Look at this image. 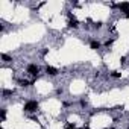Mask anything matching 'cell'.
I'll return each instance as SVG.
<instances>
[{"label": "cell", "mask_w": 129, "mask_h": 129, "mask_svg": "<svg viewBox=\"0 0 129 129\" xmlns=\"http://www.w3.org/2000/svg\"><path fill=\"white\" fill-rule=\"evenodd\" d=\"M2 59H3L5 62H9V61H12V58H11V56H8L6 53H2Z\"/></svg>", "instance_id": "obj_8"}, {"label": "cell", "mask_w": 129, "mask_h": 129, "mask_svg": "<svg viewBox=\"0 0 129 129\" xmlns=\"http://www.w3.org/2000/svg\"><path fill=\"white\" fill-rule=\"evenodd\" d=\"M46 72H47V75H50V76H56V75H58V70H56L55 67H50V66L46 67Z\"/></svg>", "instance_id": "obj_4"}, {"label": "cell", "mask_w": 129, "mask_h": 129, "mask_svg": "<svg viewBox=\"0 0 129 129\" xmlns=\"http://www.w3.org/2000/svg\"><path fill=\"white\" fill-rule=\"evenodd\" d=\"M112 41H114V40H108V41H106V43H105V46H106V47H109V46H111V44H112Z\"/></svg>", "instance_id": "obj_12"}, {"label": "cell", "mask_w": 129, "mask_h": 129, "mask_svg": "<svg viewBox=\"0 0 129 129\" xmlns=\"http://www.w3.org/2000/svg\"><path fill=\"white\" fill-rule=\"evenodd\" d=\"M69 26H70V27H75V29H76V27L79 26L78 20H76V18H75V17L72 15V14H69Z\"/></svg>", "instance_id": "obj_3"}, {"label": "cell", "mask_w": 129, "mask_h": 129, "mask_svg": "<svg viewBox=\"0 0 129 129\" xmlns=\"http://www.w3.org/2000/svg\"><path fill=\"white\" fill-rule=\"evenodd\" d=\"M38 109V102L37 100H30V102H26L24 103V111L26 112H34Z\"/></svg>", "instance_id": "obj_1"}, {"label": "cell", "mask_w": 129, "mask_h": 129, "mask_svg": "<svg viewBox=\"0 0 129 129\" xmlns=\"http://www.w3.org/2000/svg\"><path fill=\"white\" fill-rule=\"evenodd\" d=\"M12 94V90H3V96L6 97V96H11Z\"/></svg>", "instance_id": "obj_10"}, {"label": "cell", "mask_w": 129, "mask_h": 129, "mask_svg": "<svg viewBox=\"0 0 129 129\" xmlns=\"http://www.w3.org/2000/svg\"><path fill=\"white\" fill-rule=\"evenodd\" d=\"M124 15H126V17H129V11H126V12H124Z\"/></svg>", "instance_id": "obj_13"}, {"label": "cell", "mask_w": 129, "mask_h": 129, "mask_svg": "<svg viewBox=\"0 0 129 129\" xmlns=\"http://www.w3.org/2000/svg\"><path fill=\"white\" fill-rule=\"evenodd\" d=\"M73 129H75V127H73Z\"/></svg>", "instance_id": "obj_14"}, {"label": "cell", "mask_w": 129, "mask_h": 129, "mask_svg": "<svg viewBox=\"0 0 129 129\" xmlns=\"http://www.w3.org/2000/svg\"><path fill=\"white\" fill-rule=\"evenodd\" d=\"M111 76H112V78H120L121 75H120L118 72H112V73H111Z\"/></svg>", "instance_id": "obj_11"}, {"label": "cell", "mask_w": 129, "mask_h": 129, "mask_svg": "<svg viewBox=\"0 0 129 129\" xmlns=\"http://www.w3.org/2000/svg\"><path fill=\"white\" fill-rule=\"evenodd\" d=\"M90 47H91L93 50H97V49L100 47V43L96 41V40H91V41H90Z\"/></svg>", "instance_id": "obj_6"}, {"label": "cell", "mask_w": 129, "mask_h": 129, "mask_svg": "<svg viewBox=\"0 0 129 129\" xmlns=\"http://www.w3.org/2000/svg\"><path fill=\"white\" fill-rule=\"evenodd\" d=\"M27 73H29V75H32V76H38L40 69L35 66V64H29V66H27Z\"/></svg>", "instance_id": "obj_2"}, {"label": "cell", "mask_w": 129, "mask_h": 129, "mask_svg": "<svg viewBox=\"0 0 129 129\" xmlns=\"http://www.w3.org/2000/svg\"><path fill=\"white\" fill-rule=\"evenodd\" d=\"M117 6H118V9H120L121 12H126V11H129V3H127V2H123V3H118Z\"/></svg>", "instance_id": "obj_5"}, {"label": "cell", "mask_w": 129, "mask_h": 129, "mask_svg": "<svg viewBox=\"0 0 129 129\" xmlns=\"http://www.w3.org/2000/svg\"><path fill=\"white\" fill-rule=\"evenodd\" d=\"M0 117H2V120L6 118V109H2V111H0Z\"/></svg>", "instance_id": "obj_9"}, {"label": "cell", "mask_w": 129, "mask_h": 129, "mask_svg": "<svg viewBox=\"0 0 129 129\" xmlns=\"http://www.w3.org/2000/svg\"><path fill=\"white\" fill-rule=\"evenodd\" d=\"M18 85H20V87H29V85H32V82H29V81H26V79H20V81H18Z\"/></svg>", "instance_id": "obj_7"}]
</instances>
